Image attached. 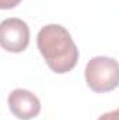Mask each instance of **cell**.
<instances>
[{
    "label": "cell",
    "mask_w": 119,
    "mask_h": 120,
    "mask_svg": "<svg viewBox=\"0 0 119 120\" xmlns=\"http://www.w3.org/2000/svg\"><path fill=\"white\" fill-rule=\"evenodd\" d=\"M36 45L48 67L56 74L69 73L76 67L79 49L64 27L59 24L42 27L36 36Z\"/></svg>",
    "instance_id": "obj_1"
},
{
    "label": "cell",
    "mask_w": 119,
    "mask_h": 120,
    "mask_svg": "<svg viewBox=\"0 0 119 120\" xmlns=\"http://www.w3.org/2000/svg\"><path fill=\"white\" fill-rule=\"evenodd\" d=\"M84 74L90 90L98 94L109 92L119 85V63L112 57H92L86 66Z\"/></svg>",
    "instance_id": "obj_2"
},
{
    "label": "cell",
    "mask_w": 119,
    "mask_h": 120,
    "mask_svg": "<svg viewBox=\"0 0 119 120\" xmlns=\"http://www.w3.org/2000/svg\"><path fill=\"white\" fill-rule=\"evenodd\" d=\"M0 42L7 52H24L30 43V28L27 22L20 18L3 20L0 24Z\"/></svg>",
    "instance_id": "obj_3"
},
{
    "label": "cell",
    "mask_w": 119,
    "mask_h": 120,
    "mask_svg": "<svg viewBox=\"0 0 119 120\" xmlns=\"http://www.w3.org/2000/svg\"><path fill=\"white\" fill-rule=\"evenodd\" d=\"M8 108L17 119L31 120L39 115L41 102L32 92L18 88L8 95Z\"/></svg>",
    "instance_id": "obj_4"
},
{
    "label": "cell",
    "mask_w": 119,
    "mask_h": 120,
    "mask_svg": "<svg viewBox=\"0 0 119 120\" xmlns=\"http://www.w3.org/2000/svg\"><path fill=\"white\" fill-rule=\"evenodd\" d=\"M20 3H21V0H0V8H1V10L14 8V7L18 6Z\"/></svg>",
    "instance_id": "obj_5"
},
{
    "label": "cell",
    "mask_w": 119,
    "mask_h": 120,
    "mask_svg": "<svg viewBox=\"0 0 119 120\" xmlns=\"http://www.w3.org/2000/svg\"><path fill=\"white\" fill-rule=\"evenodd\" d=\"M98 120H119V108L112 110V112H108V113H104L102 116H99Z\"/></svg>",
    "instance_id": "obj_6"
}]
</instances>
